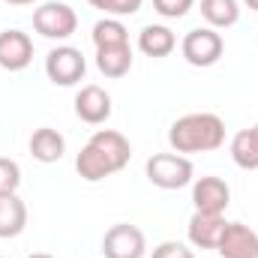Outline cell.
Listing matches in <instances>:
<instances>
[{"label":"cell","mask_w":258,"mask_h":258,"mask_svg":"<svg viewBox=\"0 0 258 258\" xmlns=\"http://www.w3.org/2000/svg\"><path fill=\"white\" fill-rule=\"evenodd\" d=\"M129 156H132V147H129L126 135H120L117 129H99L90 135V141L75 156V171L81 174V180L96 183V180H105L123 171Z\"/></svg>","instance_id":"6da1fadb"},{"label":"cell","mask_w":258,"mask_h":258,"mask_svg":"<svg viewBox=\"0 0 258 258\" xmlns=\"http://www.w3.org/2000/svg\"><path fill=\"white\" fill-rule=\"evenodd\" d=\"M168 144L174 153H210L225 144V123L219 114L195 111L177 117L168 129Z\"/></svg>","instance_id":"7a4b0ae2"},{"label":"cell","mask_w":258,"mask_h":258,"mask_svg":"<svg viewBox=\"0 0 258 258\" xmlns=\"http://www.w3.org/2000/svg\"><path fill=\"white\" fill-rule=\"evenodd\" d=\"M144 174L159 189H183L192 183V159L183 153H153L144 165Z\"/></svg>","instance_id":"3957f363"},{"label":"cell","mask_w":258,"mask_h":258,"mask_svg":"<svg viewBox=\"0 0 258 258\" xmlns=\"http://www.w3.org/2000/svg\"><path fill=\"white\" fill-rule=\"evenodd\" d=\"M180 51H183V60L189 66H213L219 63L222 51H225V42H222V33L213 30V27H195L183 36L180 42Z\"/></svg>","instance_id":"277c9868"},{"label":"cell","mask_w":258,"mask_h":258,"mask_svg":"<svg viewBox=\"0 0 258 258\" xmlns=\"http://www.w3.org/2000/svg\"><path fill=\"white\" fill-rule=\"evenodd\" d=\"M84 72H87V60H84V54H81L78 48H72V45H57V48H51L48 57H45V75H48V81L57 84V87H72V84H78V81L84 78Z\"/></svg>","instance_id":"5b68a950"},{"label":"cell","mask_w":258,"mask_h":258,"mask_svg":"<svg viewBox=\"0 0 258 258\" xmlns=\"http://www.w3.org/2000/svg\"><path fill=\"white\" fill-rule=\"evenodd\" d=\"M33 27L45 39H69L78 27V15H75L72 6L51 0V3H42L33 12Z\"/></svg>","instance_id":"8992f818"},{"label":"cell","mask_w":258,"mask_h":258,"mask_svg":"<svg viewBox=\"0 0 258 258\" xmlns=\"http://www.w3.org/2000/svg\"><path fill=\"white\" fill-rule=\"evenodd\" d=\"M144 252H147L144 231L129 225V222L111 225L102 237V255L105 258H144Z\"/></svg>","instance_id":"52a82bcc"},{"label":"cell","mask_w":258,"mask_h":258,"mask_svg":"<svg viewBox=\"0 0 258 258\" xmlns=\"http://www.w3.org/2000/svg\"><path fill=\"white\" fill-rule=\"evenodd\" d=\"M75 114H78V120H84L90 126L105 123L111 117V96H108V90H102L99 84H84L75 93Z\"/></svg>","instance_id":"ba28073f"},{"label":"cell","mask_w":258,"mask_h":258,"mask_svg":"<svg viewBox=\"0 0 258 258\" xmlns=\"http://www.w3.org/2000/svg\"><path fill=\"white\" fill-rule=\"evenodd\" d=\"M216 252L222 258H258V234L243 222H228Z\"/></svg>","instance_id":"9c48e42d"},{"label":"cell","mask_w":258,"mask_h":258,"mask_svg":"<svg viewBox=\"0 0 258 258\" xmlns=\"http://www.w3.org/2000/svg\"><path fill=\"white\" fill-rule=\"evenodd\" d=\"M231 189L222 177H198L192 183V204L198 213H225Z\"/></svg>","instance_id":"30bf717a"},{"label":"cell","mask_w":258,"mask_h":258,"mask_svg":"<svg viewBox=\"0 0 258 258\" xmlns=\"http://www.w3.org/2000/svg\"><path fill=\"white\" fill-rule=\"evenodd\" d=\"M33 60V42L21 30H3L0 33V66L6 72H21Z\"/></svg>","instance_id":"8fae6325"},{"label":"cell","mask_w":258,"mask_h":258,"mask_svg":"<svg viewBox=\"0 0 258 258\" xmlns=\"http://www.w3.org/2000/svg\"><path fill=\"white\" fill-rule=\"evenodd\" d=\"M225 216L222 213H198L195 210L192 219H189V243L198 249H216L219 246V237L225 231Z\"/></svg>","instance_id":"7c38bea8"},{"label":"cell","mask_w":258,"mask_h":258,"mask_svg":"<svg viewBox=\"0 0 258 258\" xmlns=\"http://www.w3.org/2000/svg\"><path fill=\"white\" fill-rule=\"evenodd\" d=\"M30 153H33L36 162H45V165L60 162L63 153H66V138L57 132V129L39 126L33 135H30Z\"/></svg>","instance_id":"4fadbf2b"},{"label":"cell","mask_w":258,"mask_h":258,"mask_svg":"<svg viewBox=\"0 0 258 258\" xmlns=\"http://www.w3.org/2000/svg\"><path fill=\"white\" fill-rule=\"evenodd\" d=\"M27 228V204L15 195H0V237H18Z\"/></svg>","instance_id":"5bb4252c"},{"label":"cell","mask_w":258,"mask_h":258,"mask_svg":"<svg viewBox=\"0 0 258 258\" xmlns=\"http://www.w3.org/2000/svg\"><path fill=\"white\" fill-rule=\"evenodd\" d=\"M138 48L147 57H168L177 48V39H174V33L165 24H147L138 33Z\"/></svg>","instance_id":"9a60e30c"},{"label":"cell","mask_w":258,"mask_h":258,"mask_svg":"<svg viewBox=\"0 0 258 258\" xmlns=\"http://www.w3.org/2000/svg\"><path fill=\"white\" fill-rule=\"evenodd\" d=\"M201 18L213 30L234 27L240 21V3L237 0H201Z\"/></svg>","instance_id":"2e32d148"},{"label":"cell","mask_w":258,"mask_h":258,"mask_svg":"<svg viewBox=\"0 0 258 258\" xmlns=\"http://www.w3.org/2000/svg\"><path fill=\"white\" fill-rule=\"evenodd\" d=\"M96 69L105 78H123L132 69V48L114 45V48H96Z\"/></svg>","instance_id":"e0dca14e"},{"label":"cell","mask_w":258,"mask_h":258,"mask_svg":"<svg viewBox=\"0 0 258 258\" xmlns=\"http://www.w3.org/2000/svg\"><path fill=\"white\" fill-rule=\"evenodd\" d=\"M231 159L243 171H258V141L252 129H240L231 138Z\"/></svg>","instance_id":"ac0fdd59"},{"label":"cell","mask_w":258,"mask_h":258,"mask_svg":"<svg viewBox=\"0 0 258 258\" xmlns=\"http://www.w3.org/2000/svg\"><path fill=\"white\" fill-rule=\"evenodd\" d=\"M93 45L96 48H114V45H129V30L120 18H102L93 24Z\"/></svg>","instance_id":"d6986e66"},{"label":"cell","mask_w":258,"mask_h":258,"mask_svg":"<svg viewBox=\"0 0 258 258\" xmlns=\"http://www.w3.org/2000/svg\"><path fill=\"white\" fill-rule=\"evenodd\" d=\"M21 186V168L15 159L0 156V195H15Z\"/></svg>","instance_id":"ffe728a7"},{"label":"cell","mask_w":258,"mask_h":258,"mask_svg":"<svg viewBox=\"0 0 258 258\" xmlns=\"http://www.w3.org/2000/svg\"><path fill=\"white\" fill-rule=\"evenodd\" d=\"M87 3H90L93 9H102L105 15L117 18V15H135L144 0H87Z\"/></svg>","instance_id":"44dd1931"},{"label":"cell","mask_w":258,"mask_h":258,"mask_svg":"<svg viewBox=\"0 0 258 258\" xmlns=\"http://www.w3.org/2000/svg\"><path fill=\"white\" fill-rule=\"evenodd\" d=\"M192 3L195 0H153V9L162 18H183L192 9Z\"/></svg>","instance_id":"7402d4cb"},{"label":"cell","mask_w":258,"mask_h":258,"mask_svg":"<svg viewBox=\"0 0 258 258\" xmlns=\"http://www.w3.org/2000/svg\"><path fill=\"white\" fill-rule=\"evenodd\" d=\"M150 258H195V252L186 243H180V240H162V243L153 249Z\"/></svg>","instance_id":"603a6c76"},{"label":"cell","mask_w":258,"mask_h":258,"mask_svg":"<svg viewBox=\"0 0 258 258\" xmlns=\"http://www.w3.org/2000/svg\"><path fill=\"white\" fill-rule=\"evenodd\" d=\"M3 3H12V6H30V3H39V0H3Z\"/></svg>","instance_id":"cb8c5ba5"},{"label":"cell","mask_w":258,"mask_h":258,"mask_svg":"<svg viewBox=\"0 0 258 258\" xmlns=\"http://www.w3.org/2000/svg\"><path fill=\"white\" fill-rule=\"evenodd\" d=\"M243 3H246V6H249L252 12H258V0H243Z\"/></svg>","instance_id":"d4e9b609"},{"label":"cell","mask_w":258,"mask_h":258,"mask_svg":"<svg viewBox=\"0 0 258 258\" xmlns=\"http://www.w3.org/2000/svg\"><path fill=\"white\" fill-rule=\"evenodd\" d=\"M27 258H54V255H48V252H33V255H27Z\"/></svg>","instance_id":"484cf974"},{"label":"cell","mask_w":258,"mask_h":258,"mask_svg":"<svg viewBox=\"0 0 258 258\" xmlns=\"http://www.w3.org/2000/svg\"><path fill=\"white\" fill-rule=\"evenodd\" d=\"M252 135H255V141H258V123H255V126H252Z\"/></svg>","instance_id":"4316f807"}]
</instances>
